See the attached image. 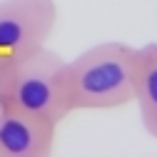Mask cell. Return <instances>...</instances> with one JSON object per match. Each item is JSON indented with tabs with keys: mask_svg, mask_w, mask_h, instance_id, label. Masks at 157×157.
Wrapping results in <instances>:
<instances>
[{
	"mask_svg": "<svg viewBox=\"0 0 157 157\" xmlns=\"http://www.w3.org/2000/svg\"><path fill=\"white\" fill-rule=\"evenodd\" d=\"M57 125L35 115L0 107V157H48Z\"/></svg>",
	"mask_w": 157,
	"mask_h": 157,
	"instance_id": "4",
	"label": "cell"
},
{
	"mask_svg": "<svg viewBox=\"0 0 157 157\" xmlns=\"http://www.w3.org/2000/svg\"><path fill=\"white\" fill-rule=\"evenodd\" d=\"M0 107L43 117L60 127V122L72 115L67 60L48 45L13 57L0 87Z\"/></svg>",
	"mask_w": 157,
	"mask_h": 157,
	"instance_id": "1",
	"label": "cell"
},
{
	"mask_svg": "<svg viewBox=\"0 0 157 157\" xmlns=\"http://www.w3.org/2000/svg\"><path fill=\"white\" fill-rule=\"evenodd\" d=\"M142 130L157 140V43L137 48L135 67V97Z\"/></svg>",
	"mask_w": 157,
	"mask_h": 157,
	"instance_id": "5",
	"label": "cell"
},
{
	"mask_svg": "<svg viewBox=\"0 0 157 157\" xmlns=\"http://www.w3.org/2000/svg\"><path fill=\"white\" fill-rule=\"evenodd\" d=\"M137 48L125 43H100L67 60L72 112L117 110L135 97Z\"/></svg>",
	"mask_w": 157,
	"mask_h": 157,
	"instance_id": "2",
	"label": "cell"
},
{
	"mask_svg": "<svg viewBox=\"0 0 157 157\" xmlns=\"http://www.w3.org/2000/svg\"><path fill=\"white\" fill-rule=\"evenodd\" d=\"M55 25V0H0V55L13 60L45 48Z\"/></svg>",
	"mask_w": 157,
	"mask_h": 157,
	"instance_id": "3",
	"label": "cell"
},
{
	"mask_svg": "<svg viewBox=\"0 0 157 157\" xmlns=\"http://www.w3.org/2000/svg\"><path fill=\"white\" fill-rule=\"evenodd\" d=\"M8 70H10V57H5V55H0V87H3V82H5V77H8Z\"/></svg>",
	"mask_w": 157,
	"mask_h": 157,
	"instance_id": "6",
	"label": "cell"
}]
</instances>
